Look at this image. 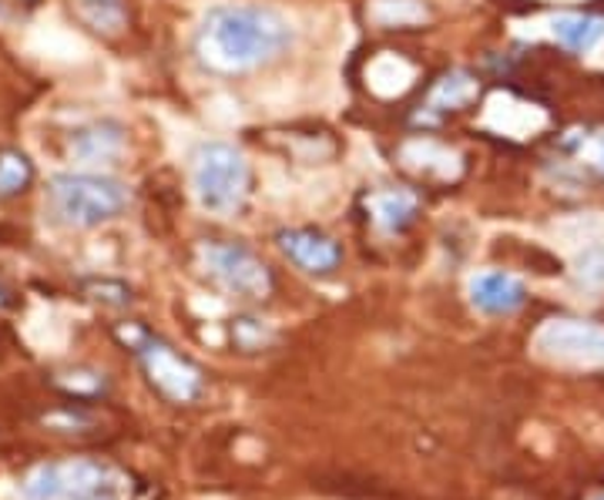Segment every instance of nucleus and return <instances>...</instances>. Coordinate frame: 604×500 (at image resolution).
I'll return each mask as SVG.
<instances>
[{"label":"nucleus","mask_w":604,"mask_h":500,"mask_svg":"<svg viewBox=\"0 0 604 500\" xmlns=\"http://www.w3.org/2000/svg\"><path fill=\"white\" fill-rule=\"evenodd\" d=\"M192 185L202 208L212 215H232L249 195V161L226 141H205L192 158Z\"/></svg>","instance_id":"7ed1b4c3"},{"label":"nucleus","mask_w":604,"mask_h":500,"mask_svg":"<svg viewBox=\"0 0 604 500\" xmlns=\"http://www.w3.org/2000/svg\"><path fill=\"white\" fill-rule=\"evenodd\" d=\"M474 94H477V81L467 71H454L436 81V88L430 91V107H441V111L464 107Z\"/></svg>","instance_id":"ddd939ff"},{"label":"nucleus","mask_w":604,"mask_h":500,"mask_svg":"<svg viewBox=\"0 0 604 500\" xmlns=\"http://www.w3.org/2000/svg\"><path fill=\"white\" fill-rule=\"evenodd\" d=\"M470 299L487 316H511L527 303V289L511 272H480L470 283Z\"/></svg>","instance_id":"1a4fd4ad"},{"label":"nucleus","mask_w":604,"mask_h":500,"mask_svg":"<svg viewBox=\"0 0 604 500\" xmlns=\"http://www.w3.org/2000/svg\"><path fill=\"white\" fill-rule=\"evenodd\" d=\"M540 356L574 370H604V326L588 319H551L537 329Z\"/></svg>","instance_id":"0eeeda50"},{"label":"nucleus","mask_w":604,"mask_h":500,"mask_svg":"<svg viewBox=\"0 0 604 500\" xmlns=\"http://www.w3.org/2000/svg\"><path fill=\"white\" fill-rule=\"evenodd\" d=\"M122 145H125V138H122V128H115V125L84 128L71 141L75 155L84 158V161H107V158H115L122 151Z\"/></svg>","instance_id":"f8f14e48"},{"label":"nucleus","mask_w":604,"mask_h":500,"mask_svg":"<svg viewBox=\"0 0 604 500\" xmlns=\"http://www.w3.org/2000/svg\"><path fill=\"white\" fill-rule=\"evenodd\" d=\"M31 161L21 151H0V195H18L31 185Z\"/></svg>","instance_id":"2eb2a0df"},{"label":"nucleus","mask_w":604,"mask_h":500,"mask_svg":"<svg viewBox=\"0 0 604 500\" xmlns=\"http://www.w3.org/2000/svg\"><path fill=\"white\" fill-rule=\"evenodd\" d=\"M232 337H236V343L242 350H262V343H265V326L259 319H236Z\"/></svg>","instance_id":"f3484780"},{"label":"nucleus","mask_w":604,"mask_h":500,"mask_svg":"<svg viewBox=\"0 0 604 500\" xmlns=\"http://www.w3.org/2000/svg\"><path fill=\"white\" fill-rule=\"evenodd\" d=\"M369 212H373V221L383 229V232H403L413 215H417V198L410 192H400V189H390V192H376L369 198Z\"/></svg>","instance_id":"9d476101"},{"label":"nucleus","mask_w":604,"mask_h":500,"mask_svg":"<svg viewBox=\"0 0 604 500\" xmlns=\"http://www.w3.org/2000/svg\"><path fill=\"white\" fill-rule=\"evenodd\" d=\"M280 252L309 275H329L343 262V246L319 229H283L276 236Z\"/></svg>","instance_id":"6e6552de"},{"label":"nucleus","mask_w":604,"mask_h":500,"mask_svg":"<svg viewBox=\"0 0 604 500\" xmlns=\"http://www.w3.org/2000/svg\"><path fill=\"white\" fill-rule=\"evenodd\" d=\"M578 155L588 161V164H594L597 172H604V132H597V135H584V138H578Z\"/></svg>","instance_id":"a211bd4d"},{"label":"nucleus","mask_w":604,"mask_h":500,"mask_svg":"<svg viewBox=\"0 0 604 500\" xmlns=\"http://www.w3.org/2000/svg\"><path fill=\"white\" fill-rule=\"evenodd\" d=\"M78 14L104 34H115L125 24V4L122 0H75Z\"/></svg>","instance_id":"4468645a"},{"label":"nucleus","mask_w":604,"mask_h":500,"mask_svg":"<svg viewBox=\"0 0 604 500\" xmlns=\"http://www.w3.org/2000/svg\"><path fill=\"white\" fill-rule=\"evenodd\" d=\"M18 500H132V477L91 457L50 461L24 477Z\"/></svg>","instance_id":"f03ea898"},{"label":"nucleus","mask_w":604,"mask_h":500,"mask_svg":"<svg viewBox=\"0 0 604 500\" xmlns=\"http://www.w3.org/2000/svg\"><path fill=\"white\" fill-rule=\"evenodd\" d=\"M289 21L262 4H218L195 34V54L208 71L242 75L276 61L289 47Z\"/></svg>","instance_id":"f257e3e1"},{"label":"nucleus","mask_w":604,"mask_h":500,"mask_svg":"<svg viewBox=\"0 0 604 500\" xmlns=\"http://www.w3.org/2000/svg\"><path fill=\"white\" fill-rule=\"evenodd\" d=\"M132 350L138 353L148 383L169 404L182 407V404H195L202 397L205 379H202V370L189 356H182L169 343L148 337V332H138V337L132 340Z\"/></svg>","instance_id":"423d86ee"},{"label":"nucleus","mask_w":604,"mask_h":500,"mask_svg":"<svg viewBox=\"0 0 604 500\" xmlns=\"http://www.w3.org/2000/svg\"><path fill=\"white\" fill-rule=\"evenodd\" d=\"M597 500H604V493H601V497H597Z\"/></svg>","instance_id":"6ab92c4d"},{"label":"nucleus","mask_w":604,"mask_h":500,"mask_svg":"<svg viewBox=\"0 0 604 500\" xmlns=\"http://www.w3.org/2000/svg\"><path fill=\"white\" fill-rule=\"evenodd\" d=\"M128 202V192L101 175H58L50 182V205L61 221L75 229H91L115 218Z\"/></svg>","instance_id":"20e7f679"},{"label":"nucleus","mask_w":604,"mask_h":500,"mask_svg":"<svg viewBox=\"0 0 604 500\" xmlns=\"http://www.w3.org/2000/svg\"><path fill=\"white\" fill-rule=\"evenodd\" d=\"M551 34L574 54H588L604 37V21L591 14H561L551 21Z\"/></svg>","instance_id":"9b49d317"},{"label":"nucleus","mask_w":604,"mask_h":500,"mask_svg":"<svg viewBox=\"0 0 604 500\" xmlns=\"http://www.w3.org/2000/svg\"><path fill=\"white\" fill-rule=\"evenodd\" d=\"M574 280L578 286L591 293H604V246H591L574 262Z\"/></svg>","instance_id":"dca6fc26"},{"label":"nucleus","mask_w":604,"mask_h":500,"mask_svg":"<svg viewBox=\"0 0 604 500\" xmlns=\"http://www.w3.org/2000/svg\"><path fill=\"white\" fill-rule=\"evenodd\" d=\"M198 262L208 280L239 299H265L272 293L269 265L239 242H202Z\"/></svg>","instance_id":"39448f33"}]
</instances>
